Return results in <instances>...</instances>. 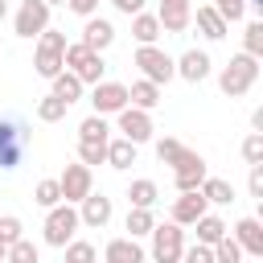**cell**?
Returning a JSON list of instances; mask_svg holds the SVG:
<instances>
[{"label": "cell", "mask_w": 263, "mask_h": 263, "mask_svg": "<svg viewBox=\"0 0 263 263\" xmlns=\"http://www.w3.org/2000/svg\"><path fill=\"white\" fill-rule=\"evenodd\" d=\"M255 82H259V58H251V53H234V58L222 66V74H218V86H222V95H230V99H242Z\"/></svg>", "instance_id": "obj_1"}, {"label": "cell", "mask_w": 263, "mask_h": 263, "mask_svg": "<svg viewBox=\"0 0 263 263\" xmlns=\"http://www.w3.org/2000/svg\"><path fill=\"white\" fill-rule=\"evenodd\" d=\"M132 66H140V74H144L152 86H168V82L177 78V66H173V58H168L160 45H136Z\"/></svg>", "instance_id": "obj_2"}, {"label": "cell", "mask_w": 263, "mask_h": 263, "mask_svg": "<svg viewBox=\"0 0 263 263\" xmlns=\"http://www.w3.org/2000/svg\"><path fill=\"white\" fill-rule=\"evenodd\" d=\"M78 205H53V210H45V242L49 247H66V242H74V234H78Z\"/></svg>", "instance_id": "obj_3"}, {"label": "cell", "mask_w": 263, "mask_h": 263, "mask_svg": "<svg viewBox=\"0 0 263 263\" xmlns=\"http://www.w3.org/2000/svg\"><path fill=\"white\" fill-rule=\"evenodd\" d=\"M152 263H181V251H185V230L177 222H156L152 226Z\"/></svg>", "instance_id": "obj_4"}, {"label": "cell", "mask_w": 263, "mask_h": 263, "mask_svg": "<svg viewBox=\"0 0 263 263\" xmlns=\"http://www.w3.org/2000/svg\"><path fill=\"white\" fill-rule=\"evenodd\" d=\"M49 29V4L45 0H21L16 16H12V33L16 37H41Z\"/></svg>", "instance_id": "obj_5"}, {"label": "cell", "mask_w": 263, "mask_h": 263, "mask_svg": "<svg viewBox=\"0 0 263 263\" xmlns=\"http://www.w3.org/2000/svg\"><path fill=\"white\" fill-rule=\"evenodd\" d=\"M58 189H62V201L66 205H78L86 193H95V173L86 164H66L62 177H58Z\"/></svg>", "instance_id": "obj_6"}, {"label": "cell", "mask_w": 263, "mask_h": 263, "mask_svg": "<svg viewBox=\"0 0 263 263\" xmlns=\"http://www.w3.org/2000/svg\"><path fill=\"white\" fill-rule=\"evenodd\" d=\"M90 107H95V115H119L123 107H127V86L123 82H111V78H103L99 86H90Z\"/></svg>", "instance_id": "obj_7"}, {"label": "cell", "mask_w": 263, "mask_h": 263, "mask_svg": "<svg viewBox=\"0 0 263 263\" xmlns=\"http://www.w3.org/2000/svg\"><path fill=\"white\" fill-rule=\"evenodd\" d=\"M115 127H119V136H123L127 144H136V148L148 144L152 132H156V127H152V115H148V111H136V107H123V111L115 115Z\"/></svg>", "instance_id": "obj_8"}, {"label": "cell", "mask_w": 263, "mask_h": 263, "mask_svg": "<svg viewBox=\"0 0 263 263\" xmlns=\"http://www.w3.org/2000/svg\"><path fill=\"white\" fill-rule=\"evenodd\" d=\"M25 127L12 119H0V168H16L25 156Z\"/></svg>", "instance_id": "obj_9"}, {"label": "cell", "mask_w": 263, "mask_h": 263, "mask_svg": "<svg viewBox=\"0 0 263 263\" xmlns=\"http://www.w3.org/2000/svg\"><path fill=\"white\" fill-rule=\"evenodd\" d=\"M111 214H115V205H111V197H103V193H86V197L78 201V222L90 226V230H103V226L111 222Z\"/></svg>", "instance_id": "obj_10"}, {"label": "cell", "mask_w": 263, "mask_h": 263, "mask_svg": "<svg viewBox=\"0 0 263 263\" xmlns=\"http://www.w3.org/2000/svg\"><path fill=\"white\" fill-rule=\"evenodd\" d=\"M156 21H160V33H185L193 25V4L189 0H160Z\"/></svg>", "instance_id": "obj_11"}, {"label": "cell", "mask_w": 263, "mask_h": 263, "mask_svg": "<svg viewBox=\"0 0 263 263\" xmlns=\"http://www.w3.org/2000/svg\"><path fill=\"white\" fill-rule=\"evenodd\" d=\"M173 66H177V78H185V82H205L210 70H214L205 49H185L181 58H173Z\"/></svg>", "instance_id": "obj_12"}, {"label": "cell", "mask_w": 263, "mask_h": 263, "mask_svg": "<svg viewBox=\"0 0 263 263\" xmlns=\"http://www.w3.org/2000/svg\"><path fill=\"white\" fill-rule=\"evenodd\" d=\"M205 177H210V168H205V156H201V152H189V160L173 168V185H177V193H193Z\"/></svg>", "instance_id": "obj_13"}, {"label": "cell", "mask_w": 263, "mask_h": 263, "mask_svg": "<svg viewBox=\"0 0 263 263\" xmlns=\"http://www.w3.org/2000/svg\"><path fill=\"white\" fill-rule=\"evenodd\" d=\"M230 238L242 247V255L263 259V222H259V218H238L234 230H230Z\"/></svg>", "instance_id": "obj_14"}, {"label": "cell", "mask_w": 263, "mask_h": 263, "mask_svg": "<svg viewBox=\"0 0 263 263\" xmlns=\"http://www.w3.org/2000/svg\"><path fill=\"white\" fill-rule=\"evenodd\" d=\"M78 41H82L90 53H103V49H111V41H115V25H111L107 16H86Z\"/></svg>", "instance_id": "obj_15"}, {"label": "cell", "mask_w": 263, "mask_h": 263, "mask_svg": "<svg viewBox=\"0 0 263 263\" xmlns=\"http://www.w3.org/2000/svg\"><path fill=\"white\" fill-rule=\"evenodd\" d=\"M201 214H210V205H205V197L193 189V193H181V197L173 201V218H168V222H177V226L185 230V226H193Z\"/></svg>", "instance_id": "obj_16"}, {"label": "cell", "mask_w": 263, "mask_h": 263, "mask_svg": "<svg viewBox=\"0 0 263 263\" xmlns=\"http://www.w3.org/2000/svg\"><path fill=\"white\" fill-rule=\"evenodd\" d=\"M148 255H144V247H140V238H111L107 247H103V263H144Z\"/></svg>", "instance_id": "obj_17"}, {"label": "cell", "mask_w": 263, "mask_h": 263, "mask_svg": "<svg viewBox=\"0 0 263 263\" xmlns=\"http://www.w3.org/2000/svg\"><path fill=\"white\" fill-rule=\"evenodd\" d=\"M127 107H136V111H156L160 107V86H152L148 78H136L132 86H127Z\"/></svg>", "instance_id": "obj_18"}, {"label": "cell", "mask_w": 263, "mask_h": 263, "mask_svg": "<svg viewBox=\"0 0 263 263\" xmlns=\"http://www.w3.org/2000/svg\"><path fill=\"white\" fill-rule=\"evenodd\" d=\"M193 21H197V33L205 37V41H222L226 33H230V25L210 8V4H197V12H193Z\"/></svg>", "instance_id": "obj_19"}, {"label": "cell", "mask_w": 263, "mask_h": 263, "mask_svg": "<svg viewBox=\"0 0 263 263\" xmlns=\"http://www.w3.org/2000/svg\"><path fill=\"white\" fill-rule=\"evenodd\" d=\"M160 201V189H156V181H148V177H136L132 185H127V205H136V210H152Z\"/></svg>", "instance_id": "obj_20"}, {"label": "cell", "mask_w": 263, "mask_h": 263, "mask_svg": "<svg viewBox=\"0 0 263 263\" xmlns=\"http://www.w3.org/2000/svg\"><path fill=\"white\" fill-rule=\"evenodd\" d=\"M193 230H197V242H201V247H214V242H222V238L230 234V226H226L218 214H201V218L193 222Z\"/></svg>", "instance_id": "obj_21"}, {"label": "cell", "mask_w": 263, "mask_h": 263, "mask_svg": "<svg viewBox=\"0 0 263 263\" xmlns=\"http://www.w3.org/2000/svg\"><path fill=\"white\" fill-rule=\"evenodd\" d=\"M82 90H86V86H82L70 70H62L58 78H49V95H53V99H62L66 107H70V103H78V99H82Z\"/></svg>", "instance_id": "obj_22"}, {"label": "cell", "mask_w": 263, "mask_h": 263, "mask_svg": "<svg viewBox=\"0 0 263 263\" xmlns=\"http://www.w3.org/2000/svg\"><path fill=\"white\" fill-rule=\"evenodd\" d=\"M197 193L205 197V205H230V201H234V185L222 181V177H205V181L197 185Z\"/></svg>", "instance_id": "obj_23"}, {"label": "cell", "mask_w": 263, "mask_h": 263, "mask_svg": "<svg viewBox=\"0 0 263 263\" xmlns=\"http://www.w3.org/2000/svg\"><path fill=\"white\" fill-rule=\"evenodd\" d=\"M132 37H136L140 45H156V41H160V21H156V12H136V16H132Z\"/></svg>", "instance_id": "obj_24"}, {"label": "cell", "mask_w": 263, "mask_h": 263, "mask_svg": "<svg viewBox=\"0 0 263 263\" xmlns=\"http://www.w3.org/2000/svg\"><path fill=\"white\" fill-rule=\"evenodd\" d=\"M33 70L41 78H58L66 66H62V49H49V45H37L33 49Z\"/></svg>", "instance_id": "obj_25"}, {"label": "cell", "mask_w": 263, "mask_h": 263, "mask_svg": "<svg viewBox=\"0 0 263 263\" xmlns=\"http://www.w3.org/2000/svg\"><path fill=\"white\" fill-rule=\"evenodd\" d=\"M152 226H156V214H152V210H136V205H127V218H123L127 238H148Z\"/></svg>", "instance_id": "obj_26"}, {"label": "cell", "mask_w": 263, "mask_h": 263, "mask_svg": "<svg viewBox=\"0 0 263 263\" xmlns=\"http://www.w3.org/2000/svg\"><path fill=\"white\" fill-rule=\"evenodd\" d=\"M189 152H193V148H185V144H181V140H173V136L156 140V160H160V164H168V168L185 164V160H189Z\"/></svg>", "instance_id": "obj_27"}, {"label": "cell", "mask_w": 263, "mask_h": 263, "mask_svg": "<svg viewBox=\"0 0 263 263\" xmlns=\"http://www.w3.org/2000/svg\"><path fill=\"white\" fill-rule=\"evenodd\" d=\"M107 164L119 168V173L132 168V164H136V144H127L123 136H119V140H107Z\"/></svg>", "instance_id": "obj_28"}, {"label": "cell", "mask_w": 263, "mask_h": 263, "mask_svg": "<svg viewBox=\"0 0 263 263\" xmlns=\"http://www.w3.org/2000/svg\"><path fill=\"white\" fill-rule=\"evenodd\" d=\"M70 74H74L82 86H99V82H103V74H107V62H103V53H90V58H86L78 70H70Z\"/></svg>", "instance_id": "obj_29"}, {"label": "cell", "mask_w": 263, "mask_h": 263, "mask_svg": "<svg viewBox=\"0 0 263 263\" xmlns=\"http://www.w3.org/2000/svg\"><path fill=\"white\" fill-rule=\"evenodd\" d=\"M33 201H37L41 210H53V205H62V189H58V177H41V181L33 185Z\"/></svg>", "instance_id": "obj_30"}, {"label": "cell", "mask_w": 263, "mask_h": 263, "mask_svg": "<svg viewBox=\"0 0 263 263\" xmlns=\"http://www.w3.org/2000/svg\"><path fill=\"white\" fill-rule=\"evenodd\" d=\"M78 140H99V144H107V140H111V123H107L103 115H86V119L78 123Z\"/></svg>", "instance_id": "obj_31"}, {"label": "cell", "mask_w": 263, "mask_h": 263, "mask_svg": "<svg viewBox=\"0 0 263 263\" xmlns=\"http://www.w3.org/2000/svg\"><path fill=\"white\" fill-rule=\"evenodd\" d=\"M4 263H41V251L33 238H16L8 251H4Z\"/></svg>", "instance_id": "obj_32"}, {"label": "cell", "mask_w": 263, "mask_h": 263, "mask_svg": "<svg viewBox=\"0 0 263 263\" xmlns=\"http://www.w3.org/2000/svg\"><path fill=\"white\" fill-rule=\"evenodd\" d=\"M78 164H86V168L107 164V144H99V140H78Z\"/></svg>", "instance_id": "obj_33"}, {"label": "cell", "mask_w": 263, "mask_h": 263, "mask_svg": "<svg viewBox=\"0 0 263 263\" xmlns=\"http://www.w3.org/2000/svg\"><path fill=\"white\" fill-rule=\"evenodd\" d=\"M242 53L263 58V21H247V29H242Z\"/></svg>", "instance_id": "obj_34"}, {"label": "cell", "mask_w": 263, "mask_h": 263, "mask_svg": "<svg viewBox=\"0 0 263 263\" xmlns=\"http://www.w3.org/2000/svg\"><path fill=\"white\" fill-rule=\"evenodd\" d=\"M66 111H70V107H66L62 99H53V95H45V99L37 103V111H33V115H37L41 123H58V119H66Z\"/></svg>", "instance_id": "obj_35"}, {"label": "cell", "mask_w": 263, "mask_h": 263, "mask_svg": "<svg viewBox=\"0 0 263 263\" xmlns=\"http://www.w3.org/2000/svg\"><path fill=\"white\" fill-rule=\"evenodd\" d=\"M62 251H66V263H95V259H99L95 242H86V238H74V242H66Z\"/></svg>", "instance_id": "obj_36"}, {"label": "cell", "mask_w": 263, "mask_h": 263, "mask_svg": "<svg viewBox=\"0 0 263 263\" xmlns=\"http://www.w3.org/2000/svg\"><path fill=\"white\" fill-rule=\"evenodd\" d=\"M16 238H25V222L16 214H0V247H12Z\"/></svg>", "instance_id": "obj_37"}, {"label": "cell", "mask_w": 263, "mask_h": 263, "mask_svg": "<svg viewBox=\"0 0 263 263\" xmlns=\"http://www.w3.org/2000/svg\"><path fill=\"white\" fill-rule=\"evenodd\" d=\"M214 263H242V247L226 234L222 242H214Z\"/></svg>", "instance_id": "obj_38"}, {"label": "cell", "mask_w": 263, "mask_h": 263, "mask_svg": "<svg viewBox=\"0 0 263 263\" xmlns=\"http://www.w3.org/2000/svg\"><path fill=\"white\" fill-rule=\"evenodd\" d=\"M210 8H214V12H218V16L226 21V25H230V21H242V16H247V0H214Z\"/></svg>", "instance_id": "obj_39"}, {"label": "cell", "mask_w": 263, "mask_h": 263, "mask_svg": "<svg viewBox=\"0 0 263 263\" xmlns=\"http://www.w3.org/2000/svg\"><path fill=\"white\" fill-rule=\"evenodd\" d=\"M86 58H90V49H86L82 41H70V45H66V53H62V66H66V70H78Z\"/></svg>", "instance_id": "obj_40"}, {"label": "cell", "mask_w": 263, "mask_h": 263, "mask_svg": "<svg viewBox=\"0 0 263 263\" xmlns=\"http://www.w3.org/2000/svg\"><path fill=\"white\" fill-rule=\"evenodd\" d=\"M242 160H247V164H263V136H259V132H251V136L242 140Z\"/></svg>", "instance_id": "obj_41"}, {"label": "cell", "mask_w": 263, "mask_h": 263, "mask_svg": "<svg viewBox=\"0 0 263 263\" xmlns=\"http://www.w3.org/2000/svg\"><path fill=\"white\" fill-rule=\"evenodd\" d=\"M181 263H214V247L193 242V247H185V251H181Z\"/></svg>", "instance_id": "obj_42"}, {"label": "cell", "mask_w": 263, "mask_h": 263, "mask_svg": "<svg viewBox=\"0 0 263 263\" xmlns=\"http://www.w3.org/2000/svg\"><path fill=\"white\" fill-rule=\"evenodd\" d=\"M247 189H251L255 201H263V164H251V173H247Z\"/></svg>", "instance_id": "obj_43"}, {"label": "cell", "mask_w": 263, "mask_h": 263, "mask_svg": "<svg viewBox=\"0 0 263 263\" xmlns=\"http://www.w3.org/2000/svg\"><path fill=\"white\" fill-rule=\"evenodd\" d=\"M66 8L78 12L82 21H86V16H99V0H66Z\"/></svg>", "instance_id": "obj_44"}, {"label": "cell", "mask_w": 263, "mask_h": 263, "mask_svg": "<svg viewBox=\"0 0 263 263\" xmlns=\"http://www.w3.org/2000/svg\"><path fill=\"white\" fill-rule=\"evenodd\" d=\"M115 4V12H123V16H136V12H144V0H111Z\"/></svg>", "instance_id": "obj_45"}, {"label": "cell", "mask_w": 263, "mask_h": 263, "mask_svg": "<svg viewBox=\"0 0 263 263\" xmlns=\"http://www.w3.org/2000/svg\"><path fill=\"white\" fill-rule=\"evenodd\" d=\"M251 127L263 136V107H255V111H251Z\"/></svg>", "instance_id": "obj_46"}, {"label": "cell", "mask_w": 263, "mask_h": 263, "mask_svg": "<svg viewBox=\"0 0 263 263\" xmlns=\"http://www.w3.org/2000/svg\"><path fill=\"white\" fill-rule=\"evenodd\" d=\"M247 8H255V12H263V0H247Z\"/></svg>", "instance_id": "obj_47"}, {"label": "cell", "mask_w": 263, "mask_h": 263, "mask_svg": "<svg viewBox=\"0 0 263 263\" xmlns=\"http://www.w3.org/2000/svg\"><path fill=\"white\" fill-rule=\"evenodd\" d=\"M4 16H8V0H0V21H4Z\"/></svg>", "instance_id": "obj_48"}, {"label": "cell", "mask_w": 263, "mask_h": 263, "mask_svg": "<svg viewBox=\"0 0 263 263\" xmlns=\"http://www.w3.org/2000/svg\"><path fill=\"white\" fill-rule=\"evenodd\" d=\"M45 4H49V8H53V4H66V0H45Z\"/></svg>", "instance_id": "obj_49"}, {"label": "cell", "mask_w": 263, "mask_h": 263, "mask_svg": "<svg viewBox=\"0 0 263 263\" xmlns=\"http://www.w3.org/2000/svg\"><path fill=\"white\" fill-rule=\"evenodd\" d=\"M4 251H8V247H0V263H4Z\"/></svg>", "instance_id": "obj_50"}, {"label": "cell", "mask_w": 263, "mask_h": 263, "mask_svg": "<svg viewBox=\"0 0 263 263\" xmlns=\"http://www.w3.org/2000/svg\"><path fill=\"white\" fill-rule=\"evenodd\" d=\"M0 53H4V49H0Z\"/></svg>", "instance_id": "obj_51"}]
</instances>
